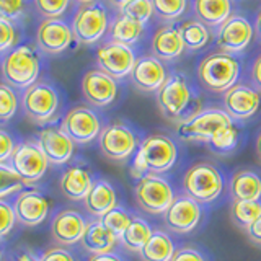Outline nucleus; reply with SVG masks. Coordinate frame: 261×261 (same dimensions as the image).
Masks as SVG:
<instances>
[{
	"mask_svg": "<svg viewBox=\"0 0 261 261\" xmlns=\"http://www.w3.org/2000/svg\"><path fill=\"white\" fill-rule=\"evenodd\" d=\"M178 149L173 139L165 134H150L139 144L134 153L130 175L141 179L147 173L162 175L176 163Z\"/></svg>",
	"mask_w": 261,
	"mask_h": 261,
	"instance_id": "nucleus-1",
	"label": "nucleus"
},
{
	"mask_svg": "<svg viewBox=\"0 0 261 261\" xmlns=\"http://www.w3.org/2000/svg\"><path fill=\"white\" fill-rule=\"evenodd\" d=\"M242 72V62L239 57L224 51L211 53L199 62L196 69L199 84L214 93H225L232 88Z\"/></svg>",
	"mask_w": 261,
	"mask_h": 261,
	"instance_id": "nucleus-2",
	"label": "nucleus"
},
{
	"mask_svg": "<svg viewBox=\"0 0 261 261\" xmlns=\"http://www.w3.org/2000/svg\"><path fill=\"white\" fill-rule=\"evenodd\" d=\"M233 124V119L220 108H204L176 124V136L188 142H211L219 129Z\"/></svg>",
	"mask_w": 261,
	"mask_h": 261,
	"instance_id": "nucleus-3",
	"label": "nucleus"
},
{
	"mask_svg": "<svg viewBox=\"0 0 261 261\" xmlns=\"http://www.w3.org/2000/svg\"><path fill=\"white\" fill-rule=\"evenodd\" d=\"M224 188V178L219 168L211 162H198L186 170L183 190L199 204L216 201Z\"/></svg>",
	"mask_w": 261,
	"mask_h": 261,
	"instance_id": "nucleus-4",
	"label": "nucleus"
},
{
	"mask_svg": "<svg viewBox=\"0 0 261 261\" xmlns=\"http://www.w3.org/2000/svg\"><path fill=\"white\" fill-rule=\"evenodd\" d=\"M2 75L8 85L28 88L39 75V59L31 44H20L5 56L2 62Z\"/></svg>",
	"mask_w": 261,
	"mask_h": 261,
	"instance_id": "nucleus-5",
	"label": "nucleus"
},
{
	"mask_svg": "<svg viewBox=\"0 0 261 261\" xmlns=\"http://www.w3.org/2000/svg\"><path fill=\"white\" fill-rule=\"evenodd\" d=\"M193 88L181 73L173 72L157 90V105L162 114L170 121H183L193 101Z\"/></svg>",
	"mask_w": 261,
	"mask_h": 261,
	"instance_id": "nucleus-6",
	"label": "nucleus"
},
{
	"mask_svg": "<svg viewBox=\"0 0 261 261\" xmlns=\"http://www.w3.org/2000/svg\"><path fill=\"white\" fill-rule=\"evenodd\" d=\"M137 206L149 214H163L175 199L173 188L167 178L157 173H147L134 186Z\"/></svg>",
	"mask_w": 261,
	"mask_h": 261,
	"instance_id": "nucleus-7",
	"label": "nucleus"
},
{
	"mask_svg": "<svg viewBox=\"0 0 261 261\" xmlns=\"http://www.w3.org/2000/svg\"><path fill=\"white\" fill-rule=\"evenodd\" d=\"M108 30V10L106 7L95 0L92 4L80 5L72 20L73 38L82 44L98 43Z\"/></svg>",
	"mask_w": 261,
	"mask_h": 261,
	"instance_id": "nucleus-8",
	"label": "nucleus"
},
{
	"mask_svg": "<svg viewBox=\"0 0 261 261\" xmlns=\"http://www.w3.org/2000/svg\"><path fill=\"white\" fill-rule=\"evenodd\" d=\"M57 108H59V96L54 87L46 82H35L23 95L24 114L36 124H46L51 121L56 116Z\"/></svg>",
	"mask_w": 261,
	"mask_h": 261,
	"instance_id": "nucleus-9",
	"label": "nucleus"
},
{
	"mask_svg": "<svg viewBox=\"0 0 261 261\" xmlns=\"http://www.w3.org/2000/svg\"><path fill=\"white\" fill-rule=\"evenodd\" d=\"M100 150L106 159L114 162H122L136 153L139 147V139L136 133L124 122H113L101 129L98 136Z\"/></svg>",
	"mask_w": 261,
	"mask_h": 261,
	"instance_id": "nucleus-10",
	"label": "nucleus"
},
{
	"mask_svg": "<svg viewBox=\"0 0 261 261\" xmlns=\"http://www.w3.org/2000/svg\"><path fill=\"white\" fill-rule=\"evenodd\" d=\"M49 165V160L41 150L39 144L21 142L15 145V150L10 157V167L16 171L24 185L39 181L44 176Z\"/></svg>",
	"mask_w": 261,
	"mask_h": 261,
	"instance_id": "nucleus-11",
	"label": "nucleus"
},
{
	"mask_svg": "<svg viewBox=\"0 0 261 261\" xmlns=\"http://www.w3.org/2000/svg\"><path fill=\"white\" fill-rule=\"evenodd\" d=\"M255 28L242 15H230L228 18L217 27L216 43L220 51L228 54H239L251 43Z\"/></svg>",
	"mask_w": 261,
	"mask_h": 261,
	"instance_id": "nucleus-12",
	"label": "nucleus"
},
{
	"mask_svg": "<svg viewBox=\"0 0 261 261\" xmlns=\"http://www.w3.org/2000/svg\"><path fill=\"white\" fill-rule=\"evenodd\" d=\"M136 61L137 57L134 49L127 44L116 43V41H110V43L103 44L96 53L98 67L113 79L130 75V70H133Z\"/></svg>",
	"mask_w": 261,
	"mask_h": 261,
	"instance_id": "nucleus-13",
	"label": "nucleus"
},
{
	"mask_svg": "<svg viewBox=\"0 0 261 261\" xmlns=\"http://www.w3.org/2000/svg\"><path fill=\"white\" fill-rule=\"evenodd\" d=\"M62 130L75 144H88L95 141L101 133V122L93 110L87 106L72 108L61 124Z\"/></svg>",
	"mask_w": 261,
	"mask_h": 261,
	"instance_id": "nucleus-14",
	"label": "nucleus"
},
{
	"mask_svg": "<svg viewBox=\"0 0 261 261\" xmlns=\"http://www.w3.org/2000/svg\"><path fill=\"white\" fill-rule=\"evenodd\" d=\"M202 211L198 201L188 194L178 196L163 212V222L175 233H190L199 225Z\"/></svg>",
	"mask_w": 261,
	"mask_h": 261,
	"instance_id": "nucleus-15",
	"label": "nucleus"
},
{
	"mask_svg": "<svg viewBox=\"0 0 261 261\" xmlns=\"http://www.w3.org/2000/svg\"><path fill=\"white\" fill-rule=\"evenodd\" d=\"M261 93L256 88L235 84L224 93V110L233 121H245L259 110Z\"/></svg>",
	"mask_w": 261,
	"mask_h": 261,
	"instance_id": "nucleus-16",
	"label": "nucleus"
},
{
	"mask_svg": "<svg viewBox=\"0 0 261 261\" xmlns=\"http://www.w3.org/2000/svg\"><path fill=\"white\" fill-rule=\"evenodd\" d=\"M82 93L85 100L93 106H108L118 95L116 79H113L100 69L88 70L82 79Z\"/></svg>",
	"mask_w": 261,
	"mask_h": 261,
	"instance_id": "nucleus-17",
	"label": "nucleus"
},
{
	"mask_svg": "<svg viewBox=\"0 0 261 261\" xmlns=\"http://www.w3.org/2000/svg\"><path fill=\"white\" fill-rule=\"evenodd\" d=\"M73 41V31L59 18H46L38 27L36 43L47 54H61Z\"/></svg>",
	"mask_w": 261,
	"mask_h": 261,
	"instance_id": "nucleus-18",
	"label": "nucleus"
},
{
	"mask_svg": "<svg viewBox=\"0 0 261 261\" xmlns=\"http://www.w3.org/2000/svg\"><path fill=\"white\" fill-rule=\"evenodd\" d=\"M38 144L44 152L49 163L53 165H64L67 163L73 153L75 142L64 133L62 127L47 126L38 133Z\"/></svg>",
	"mask_w": 261,
	"mask_h": 261,
	"instance_id": "nucleus-19",
	"label": "nucleus"
},
{
	"mask_svg": "<svg viewBox=\"0 0 261 261\" xmlns=\"http://www.w3.org/2000/svg\"><path fill=\"white\" fill-rule=\"evenodd\" d=\"M167 77L165 65L155 56L137 57L134 67L130 70V80L141 92H157L165 84Z\"/></svg>",
	"mask_w": 261,
	"mask_h": 261,
	"instance_id": "nucleus-20",
	"label": "nucleus"
},
{
	"mask_svg": "<svg viewBox=\"0 0 261 261\" xmlns=\"http://www.w3.org/2000/svg\"><path fill=\"white\" fill-rule=\"evenodd\" d=\"M16 220L23 225H38L47 217L49 201L39 191H21L13 204Z\"/></svg>",
	"mask_w": 261,
	"mask_h": 261,
	"instance_id": "nucleus-21",
	"label": "nucleus"
},
{
	"mask_svg": "<svg viewBox=\"0 0 261 261\" xmlns=\"http://www.w3.org/2000/svg\"><path fill=\"white\" fill-rule=\"evenodd\" d=\"M87 222L77 211L65 209L57 212L51 224V233L57 243L62 245H75L80 243L85 233Z\"/></svg>",
	"mask_w": 261,
	"mask_h": 261,
	"instance_id": "nucleus-22",
	"label": "nucleus"
},
{
	"mask_svg": "<svg viewBox=\"0 0 261 261\" xmlns=\"http://www.w3.org/2000/svg\"><path fill=\"white\" fill-rule=\"evenodd\" d=\"M150 47H152V56H155L162 62L176 59L186 49L179 28L173 27V24H168V27L157 30V33L152 38Z\"/></svg>",
	"mask_w": 261,
	"mask_h": 261,
	"instance_id": "nucleus-23",
	"label": "nucleus"
},
{
	"mask_svg": "<svg viewBox=\"0 0 261 261\" xmlns=\"http://www.w3.org/2000/svg\"><path fill=\"white\" fill-rule=\"evenodd\" d=\"M118 240L119 237L114 235L101 220H95V222L87 224L80 243L90 255H103V253H111Z\"/></svg>",
	"mask_w": 261,
	"mask_h": 261,
	"instance_id": "nucleus-24",
	"label": "nucleus"
},
{
	"mask_svg": "<svg viewBox=\"0 0 261 261\" xmlns=\"http://www.w3.org/2000/svg\"><path fill=\"white\" fill-rule=\"evenodd\" d=\"M84 204L90 214L101 219L106 212L118 206L116 191L106 179H98V181H93L88 194L85 196Z\"/></svg>",
	"mask_w": 261,
	"mask_h": 261,
	"instance_id": "nucleus-25",
	"label": "nucleus"
},
{
	"mask_svg": "<svg viewBox=\"0 0 261 261\" xmlns=\"http://www.w3.org/2000/svg\"><path fill=\"white\" fill-rule=\"evenodd\" d=\"M93 185V179L90 171L82 165H72L62 173L61 178V191L72 201L85 199L90 188Z\"/></svg>",
	"mask_w": 261,
	"mask_h": 261,
	"instance_id": "nucleus-26",
	"label": "nucleus"
},
{
	"mask_svg": "<svg viewBox=\"0 0 261 261\" xmlns=\"http://www.w3.org/2000/svg\"><path fill=\"white\" fill-rule=\"evenodd\" d=\"M228 190L233 201H258L261 198V178L253 170H239L232 175Z\"/></svg>",
	"mask_w": 261,
	"mask_h": 261,
	"instance_id": "nucleus-27",
	"label": "nucleus"
},
{
	"mask_svg": "<svg viewBox=\"0 0 261 261\" xmlns=\"http://www.w3.org/2000/svg\"><path fill=\"white\" fill-rule=\"evenodd\" d=\"M194 13L204 24L217 28L232 15V0H194Z\"/></svg>",
	"mask_w": 261,
	"mask_h": 261,
	"instance_id": "nucleus-28",
	"label": "nucleus"
},
{
	"mask_svg": "<svg viewBox=\"0 0 261 261\" xmlns=\"http://www.w3.org/2000/svg\"><path fill=\"white\" fill-rule=\"evenodd\" d=\"M175 253L173 240L162 230H153L145 247L139 251L142 261H171Z\"/></svg>",
	"mask_w": 261,
	"mask_h": 261,
	"instance_id": "nucleus-29",
	"label": "nucleus"
},
{
	"mask_svg": "<svg viewBox=\"0 0 261 261\" xmlns=\"http://www.w3.org/2000/svg\"><path fill=\"white\" fill-rule=\"evenodd\" d=\"M144 27H145V24L139 23V21H136V20L129 18V16L121 13L111 23L110 38H111V41H116V43L133 46L134 43H137V39L141 38Z\"/></svg>",
	"mask_w": 261,
	"mask_h": 261,
	"instance_id": "nucleus-30",
	"label": "nucleus"
},
{
	"mask_svg": "<svg viewBox=\"0 0 261 261\" xmlns=\"http://www.w3.org/2000/svg\"><path fill=\"white\" fill-rule=\"evenodd\" d=\"M152 233H153V230H152L150 224H147L144 219L134 217L133 222H130L129 227L124 230V233L119 237V240L127 250L139 253L145 247V243L149 242Z\"/></svg>",
	"mask_w": 261,
	"mask_h": 261,
	"instance_id": "nucleus-31",
	"label": "nucleus"
},
{
	"mask_svg": "<svg viewBox=\"0 0 261 261\" xmlns=\"http://www.w3.org/2000/svg\"><path fill=\"white\" fill-rule=\"evenodd\" d=\"M179 33H181L186 49H191V51H199V49L206 46L211 39L209 27L199 20L185 21L181 27H179Z\"/></svg>",
	"mask_w": 261,
	"mask_h": 261,
	"instance_id": "nucleus-32",
	"label": "nucleus"
},
{
	"mask_svg": "<svg viewBox=\"0 0 261 261\" xmlns=\"http://www.w3.org/2000/svg\"><path fill=\"white\" fill-rule=\"evenodd\" d=\"M261 216V202L259 201H233L230 207V217L233 222L247 228Z\"/></svg>",
	"mask_w": 261,
	"mask_h": 261,
	"instance_id": "nucleus-33",
	"label": "nucleus"
},
{
	"mask_svg": "<svg viewBox=\"0 0 261 261\" xmlns=\"http://www.w3.org/2000/svg\"><path fill=\"white\" fill-rule=\"evenodd\" d=\"M237 144H239V129L235 127V124H228L219 129L209 142L211 149L219 155L230 153L232 150H235Z\"/></svg>",
	"mask_w": 261,
	"mask_h": 261,
	"instance_id": "nucleus-34",
	"label": "nucleus"
},
{
	"mask_svg": "<svg viewBox=\"0 0 261 261\" xmlns=\"http://www.w3.org/2000/svg\"><path fill=\"white\" fill-rule=\"evenodd\" d=\"M133 214H130L129 211H126L124 207H119L116 206L114 209H111L110 212H106V214L100 219L101 222L110 228V230L116 235V237H121L124 233V230L129 227V224L133 222Z\"/></svg>",
	"mask_w": 261,
	"mask_h": 261,
	"instance_id": "nucleus-35",
	"label": "nucleus"
},
{
	"mask_svg": "<svg viewBox=\"0 0 261 261\" xmlns=\"http://www.w3.org/2000/svg\"><path fill=\"white\" fill-rule=\"evenodd\" d=\"M153 10L162 20H178L186 12V0H152Z\"/></svg>",
	"mask_w": 261,
	"mask_h": 261,
	"instance_id": "nucleus-36",
	"label": "nucleus"
},
{
	"mask_svg": "<svg viewBox=\"0 0 261 261\" xmlns=\"http://www.w3.org/2000/svg\"><path fill=\"white\" fill-rule=\"evenodd\" d=\"M153 12L155 10H153L152 0H134V2L127 4L121 10L122 15H126V16H129V18H133V20L142 23V24H145L150 20Z\"/></svg>",
	"mask_w": 261,
	"mask_h": 261,
	"instance_id": "nucleus-37",
	"label": "nucleus"
},
{
	"mask_svg": "<svg viewBox=\"0 0 261 261\" xmlns=\"http://www.w3.org/2000/svg\"><path fill=\"white\" fill-rule=\"evenodd\" d=\"M23 185H24L23 179L16 175V171L12 167L0 163V199H2L4 196H8L21 190Z\"/></svg>",
	"mask_w": 261,
	"mask_h": 261,
	"instance_id": "nucleus-38",
	"label": "nucleus"
},
{
	"mask_svg": "<svg viewBox=\"0 0 261 261\" xmlns=\"http://www.w3.org/2000/svg\"><path fill=\"white\" fill-rule=\"evenodd\" d=\"M18 108V98L13 88L7 84H0V121H8L15 116Z\"/></svg>",
	"mask_w": 261,
	"mask_h": 261,
	"instance_id": "nucleus-39",
	"label": "nucleus"
},
{
	"mask_svg": "<svg viewBox=\"0 0 261 261\" xmlns=\"http://www.w3.org/2000/svg\"><path fill=\"white\" fill-rule=\"evenodd\" d=\"M70 0H35L36 10L44 18H59L67 10Z\"/></svg>",
	"mask_w": 261,
	"mask_h": 261,
	"instance_id": "nucleus-40",
	"label": "nucleus"
},
{
	"mask_svg": "<svg viewBox=\"0 0 261 261\" xmlns=\"http://www.w3.org/2000/svg\"><path fill=\"white\" fill-rule=\"evenodd\" d=\"M16 41V33L13 28L12 20L5 18V16H0V51H5V49L12 47Z\"/></svg>",
	"mask_w": 261,
	"mask_h": 261,
	"instance_id": "nucleus-41",
	"label": "nucleus"
},
{
	"mask_svg": "<svg viewBox=\"0 0 261 261\" xmlns=\"http://www.w3.org/2000/svg\"><path fill=\"white\" fill-rule=\"evenodd\" d=\"M15 220H16V216H15L13 207L10 204H7L5 201L0 199V239L12 230L15 225Z\"/></svg>",
	"mask_w": 261,
	"mask_h": 261,
	"instance_id": "nucleus-42",
	"label": "nucleus"
},
{
	"mask_svg": "<svg viewBox=\"0 0 261 261\" xmlns=\"http://www.w3.org/2000/svg\"><path fill=\"white\" fill-rule=\"evenodd\" d=\"M24 12V0H0V16L8 20L20 18Z\"/></svg>",
	"mask_w": 261,
	"mask_h": 261,
	"instance_id": "nucleus-43",
	"label": "nucleus"
},
{
	"mask_svg": "<svg viewBox=\"0 0 261 261\" xmlns=\"http://www.w3.org/2000/svg\"><path fill=\"white\" fill-rule=\"evenodd\" d=\"M15 150V144L12 136L7 130L0 129V163H5L7 160H10L12 153Z\"/></svg>",
	"mask_w": 261,
	"mask_h": 261,
	"instance_id": "nucleus-44",
	"label": "nucleus"
},
{
	"mask_svg": "<svg viewBox=\"0 0 261 261\" xmlns=\"http://www.w3.org/2000/svg\"><path fill=\"white\" fill-rule=\"evenodd\" d=\"M171 261H206V258H204V255L199 250L191 247H183L175 250Z\"/></svg>",
	"mask_w": 261,
	"mask_h": 261,
	"instance_id": "nucleus-45",
	"label": "nucleus"
},
{
	"mask_svg": "<svg viewBox=\"0 0 261 261\" xmlns=\"http://www.w3.org/2000/svg\"><path fill=\"white\" fill-rule=\"evenodd\" d=\"M41 261H75L72 256V253L67 251L65 248L56 247V248H49L41 255Z\"/></svg>",
	"mask_w": 261,
	"mask_h": 261,
	"instance_id": "nucleus-46",
	"label": "nucleus"
},
{
	"mask_svg": "<svg viewBox=\"0 0 261 261\" xmlns=\"http://www.w3.org/2000/svg\"><path fill=\"white\" fill-rule=\"evenodd\" d=\"M251 82H253V85H255V88L261 93V54L256 57L255 62L251 65Z\"/></svg>",
	"mask_w": 261,
	"mask_h": 261,
	"instance_id": "nucleus-47",
	"label": "nucleus"
},
{
	"mask_svg": "<svg viewBox=\"0 0 261 261\" xmlns=\"http://www.w3.org/2000/svg\"><path fill=\"white\" fill-rule=\"evenodd\" d=\"M245 230H247L248 237H250V239H251L253 242L258 243V245H261V216H259L250 227L245 228Z\"/></svg>",
	"mask_w": 261,
	"mask_h": 261,
	"instance_id": "nucleus-48",
	"label": "nucleus"
},
{
	"mask_svg": "<svg viewBox=\"0 0 261 261\" xmlns=\"http://www.w3.org/2000/svg\"><path fill=\"white\" fill-rule=\"evenodd\" d=\"M87 261H122V259L111 251V253H103V255H92Z\"/></svg>",
	"mask_w": 261,
	"mask_h": 261,
	"instance_id": "nucleus-49",
	"label": "nucleus"
},
{
	"mask_svg": "<svg viewBox=\"0 0 261 261\" xmlns=\"http://www.w3.org/2000/svg\"><path fill=\"white\" fill-rule=\"evenodd\" d=\"M15 261H41V258H36L35 255H31V253H20Z\"/></svg>",
	"mask_w": 261,
	"mask_h": 261,
	"instance_id": "nucleus-50",
	"label": "nucleus"
},
{
	"mask_svg": "<svg viewBox=\"0 0 261 261\" xmlns=\"http://www.w3.org/2000/svg\"><path fill=\"white\" fill-rule=\"evenodd\" d=\"M108 2L111 4V5H114V7H118L119 10H122L127 4H130V2H134V0H108Z\"/></svg>",
	"mask_w": 261,
	"mask_h": 261,
	"instance_id": "nucleus-51",
	"label": "nucleus"
},
{
	"mask_svg": "<svg viewBox=\"0 0 261 261\" xmlns=\"http://www.w3.org/2000/svg\"><path fill=\"white\" fill-rule=\"evenodd\" d=\"M255 31H256V35L259 36V39H261V12L258 13V16H256V21H255Z\"/></svg>",
	"mask_w": 261,
	"mask_h": 261,
	"instance_id": "nucleus-52",
	"label": "nucleus"
},
{
	"mask_svg": "<svg viewBox=\"0 0 261 261\" xmlns=\"http://www.w3.org/2000/svg\"><path fill=\"white\" fill-rule=\"evenodd\" d=\"M255 149H256V155H258V159L261 160V133H259V134H258V137H256Z\"/></svg>",
	"mask_w": 261,
	"mask_h": 261,
	"instance_id": "nucleus-53",
	"label": "nucleus"
},
{
	"mask_svg": "<svg viewBox=\"0 0 261 261\" xmlns=\"http://www.w3.org/2000/svg\"><path fill=\"white\" fill-rule=\"evenodd\" d=\"M77 2L84 5V4H92V2H95V0H77Z\"/></svg>",
	"mask_w": 261,
	"mask_h": 261,
	"instance_id": "nucleus-54",
	"label": "nucleus"
},
{
	"mask_svg": "<svg viewBox=\"0 0 261 261\" xmlns=\"http://www.w3.org/2000/svg\"><path fill=\"white\" fill-rule=\"evenodd\" d=\"M0 261H2V248H0Z\"/></svg>",
	"mask_w": 261,
	"mask_h": 261,
	"instance_id": "nucleus-55",
	"label": "nucleus"
}]
</instances>
